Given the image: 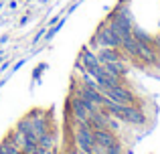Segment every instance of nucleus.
<instances>
[{
	"instance_id": "1",
	"label": "nucleus",
	"mask_w": 160,
	"mask_h": 154,
	"mask_svg": "<svg viewBox=\"0 0 160 154\" xmlns=\"http://www.w3.org/2000/svg\"><path fill=\"white\" fill-rule=\"evenodd\" d=\"M103 93H106V97L122 103V106H144L142 99L134 93V89L128 85V83H118V85H113L112 89L103 91Z\"/></svg>"
},
{
	"instance_id": "2",
	"label": "nucleus",
	"mask_w": 160,
	"mask_h": 154,
	"mask_svg": "<svg viewBox=\"0 0 160 154\" xmlns=\"http://www.w3.org/2000/svg\"><path fill=\"white\" fill-rule=\"evenodd\" d=\"M73 144L83 152H91L95 144V136H93V128L87 122H75L73 128Z\"/></svg>"
},
{
	"instance_id": "3",
	"label": "nucleus",
	"mask_w": 160,
	"mask_h": 154,
	"mask_svg": "<svg viewBox=\"0 0 160 154\" xmlns=\"http://www.w3.org/2000/svg\"><path fill=\"white\" fill-rule=\"evenodd\" d=\"M67 110H69L71 118H73V124L75 122H87V120H89V110H87L83 97H79L77 93L69 95V99H67Z\"/></svg>"
},
{
	"instance_id": "4",
	"label": "nucleus",
	"mask_w": 160,
	"mask_h": 154,
	"mask_svg": "<svg viewBox=\"0 0 160 154\" xmlns=\"http://www.w3.org/2000/svg\"><path fill=\"white\" fill-rule=\"evenodd\" d=\"M93 136H95V142L102 144V146H116V144H122L120 142V136L116 134V132L108 130V128H99V130H93Z\"/></svg>"
},
{
	"instance_id": "5",
	"label": "nucleus",
	"mask_w": 160,
	"mask_h": 154,
	"mask_svg": "<svg viewBox=\"0 0 160 154\" xmlns=\"http://www.w3.org/2000/svg\"><path fill=\"white\" fill-rule=\"evenodd\" d=\"M77 59L81 61L83 65H85V71H89V69H93V67H98V65H102V63H99V59H98V53H95L91 47H87V45H83V47H81V51H79V57H77Z\"/></svg>"
},
{
	"instance_id": "6",
	"label": "nucleus",
	"mask_w": 160,
	"mask_h": 154,
	"mask_svg": "<svg viewBox=\"0 0 160 154\" xmlns=\"http://www.w3.org/2000/svg\"><path fill=\"white\" fill-rule=\"evenodd\" d=\"M39 146L45 148V150H53L57 148V136H55V130H47L39 136Z\"/></svg>"
},
{
	"instance_id": "7",
	"label": "nucleus",
	"mask_w": 160,
	"mask_h": 154,
	"mask_svg": "<svg viewBox=\"0 0 160 154\" xmlns=\"http://www.w3.org/2000/svg\"><path fill=\"white\" fill-rule=\"evenodd\" d=\"M0 154H22V150H20L18 146H12V144L8 142H0Z\"/></svg>"
},
{
	"instance_id": "8",
	"label": "nucleus",
	"mask_w": 160,
	"mask_h": 154,
	"mask_svg": "<svg viewBox=\"0 0 160 154\" xmlns=\"http://www.w3.org/2000/svg\"><path fill=\"white\" fill-rule=\"evenodd\" d=\"M45 69H47V63H39V65H37V69L32 71V79H37V81H39V79H41V73H43Z\"/></svg>"
},
{
	"instance_id": "9",
	"label": "nucleus",
	"mask_w": 160,
	"mask_h": 154,
	"mask_svg": "<svg viewBox=\"0 0 160 154\" xmlns=\"http://www.w3.org/2000/svg\"><path fill=\"white\" fill-rule=\"evenodd\" d=\"M45 35H47V28H39V32H37L35 39H32V45H39L41 41L45 39Z\"/></svg>"
},
{
	"instance_id": "10",
	"label": "nucleus",
	"mask_w": 160,
	"mask_h": 154,
	"mask_svg": "<svg viewBox=\"0 0 160 154\" xmlns=\"http://www.w3.org/2000/svg\"><path fill=\"white\" fill-rule=\"evenodd\" d=\"M24 63H27V59H20V61H18V63H16V65H14V67H12V71H18V69H20V67H22V65H24Z\"/></svg>"
},
{
	"instance_id": "11",
	"label": "nucleus",
	"mask_w": 160,
	"mask_h": 154,
	"mask_svg": "<svg viewBox=\"0 0 160 154\" xmlns=\"http://www.w3.org/2000/svg\"><path fill=\"white\" fill-rule=\"evenodd\" d=\"M10 63H12V61H10V59H8V61H6V63H2V67H0V73H2V71H6V69H8V67H10Z\"/></svg>"
},
{
	"instance_id": "12",
	"label": "nucleus",
	"mask_w": 160,
	"mask_h": 154,
	"mask_svg": "<svg viewBox=\"0 0 160 154\" xmlns=\"http://www.w3.org/2000/svg\"><path fill=\"white\" fill-rule=\"evenodd\" d=\"M8 39H10L8 35H2V37H0V45H6V43H8Z\"/></svg>"
},
{
	"instance_id": "13",
	"label": "nucleus",
	"mask_w": 160,
	"mask_h": 154,
	"mask_svg": "<svg viewBox=\"0 0 160 154\" xmlns=\"http://www.w3.org/2000/svg\"><path fill=\"white\" fill-rule=\"evenodd\" d=\"M27 22H28V16H22V18H20V22H18V24H20V27H24V24H27Z\"/></svg>"
},
{
	"instance_id": "14",
	"label": "nucleus",
	"mask_w": 160,
	"mask_h": 154,
	"mask_svg": "<svg viewBox=\"0 0 160 154\" xmlns=\"http://www.w3.org/2000/svg\"><path fill=\"white\" fill-rule=\"evenodd\" d=\"M47 154H59V152H57V148H53V150H47Z\"/></svg>"
},
{
	"instance_id": "15",
	"label": "nucleus",
	"mask_w": 160,
	"mask_h": 154,
	"mask_svg": "<svg viewBox=\"0 0 160 154\" xmlns=\"http://www.w3.org/2000/svg\"><path fill=\"white\" fill-rule=\"evenodd\" d=\"M4 57H6V53H4V51H0V61H2Z\"/></svg>"
}]
</instances>
